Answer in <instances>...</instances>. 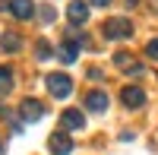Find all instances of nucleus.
Masks as SVG:
<instances>
[{"label": "nucleus", "mask_w": 158, "mask_h": 155, "mask_svg": "<svg viewBox=\"0 0 158 155\" xmlns=\"http://www.w3.org/2000/svg\"><path fill=\"white\" fill-rule=\"evenodd\" d=\"M44 82H48V92L54 95V98H67L73 92V79H70L67 73H48Z\"/></svg>", "instance_id": "f257e3e1"}, {"label": "nucleus", "mask_w": 158, "mask_h": 155, "mask_svg": "<svg viewBox=\"0 0 158 155\" xmlns=\"http://www.w3.org/2000/svg\"><path fill=\"white\" fill-rule=\"evenodd\" d=\"M104 38H114V41H120V38H130L133 35V22L130 19H120V16H111L108 22H104Z\"/></svg>", "instance_id": "f03ea898"}, {"label": "nucleus", "mask_w": 158, "mask_h": 155, "mask_svg": "<svg viewBox=\"0 0 158 155\" xmlns=\"http://www.w3.org/2000/svg\"><path fill=\"white\" fill-rule=\"evenodd\" d=\"M41 117H44V105L38 98H25L22 105H19V120L35 124V120H41Z\"/></svg>", "instance_id": "7ed1b4c3"}, {"label": "nucleus", "mask_w": 158, "mask_h": 155, "mask_svg": "<svg viewBox=\"0 0 158 155\" xmlns=\"http://www.w3.org/2000/svg\"><path fill=\"white\" fill-rule=\"evenodd\" d=\"M120 101H123L130 111H136V108H142V105H146V89H142V86H123Z\"/></svg>", "instance_id": "20e7f679"}, {"label": "nucleus", "mask_w": 158, "mask_h": 155, "mask_svg": "<svg viewBox=\"0 0 158 155\" xmlns=\"http://www.w3.org/2000/svg\"><path fill=\"white\" fill-rule=\"evenodd\" d=\"M48 149H51V155H70L73 152V139L63 133V130H54L51 139H48Z\"/></svg>", "instance_id": "39448f33"}, {"label": "nucleus", "mask_w": 158, "mask_h": 155, "mask_svg": "<svg viewBox=\"0 0 158 155\" xmlns=\"http://www.w3.org/2000/svg\"><path fill=\"white\" fill-rule=\"evenodd\" d=\"M60 124H63V130H82L85 127V114L76 111V108H67L60 114Z\"/></svg>", "instance_id": "423d86ee"}, {"label": "nucleus", "mask_w": 158, "mask_h": 155, "mask_svg": "<svg viewBox=\"0 0 158 155\" xmlns=\"http://www.w3.org/2000/svg\"><path fill=\"white\" fill-rule=\"evenodd\" d=\"M108 105H111V101H108V95H104L101 89H92V92L85 95V108L95 111V114H104V111H108Z\"/></svg>", "instance_id": "0eeeda50"}, {"label": "nucleus", "mask_w": 158, "mask_h": 155, "mask_svg": "<svg viewBox=\"0 0 158 155\" xmlns=\"http://www.w3.org/2000/svg\"><path fill=\"white\" fill-rule=\"evenodd\" d=\"M16 19H32L35 16V3L32 0H10V6H6Z\"/></svg>", "instance_id": "6e6552de"}, {"label": "nucleus", "mask_w": 158, "mask_h": 155, "mask_svg": "<svg viewBox=\"0 0 158 155\" xmlns=\"http://www.w3.org/2000/svg\"><path fill=\"white\" fill-rule=\"evenodd\" d=\"M67 19H70L73 25H82V22L89 19V6L82 3V0H73V3H70V10H67Z\"/></svg>", "instance_id": "1a4fd4ad"}, {"label": "nucleus", "mask_w": 158, "mask_h": 155, "mask_svg": "<svg viewBox=\"0 0 158 155\" xmlns=\"http://www.w3.org/2000/svg\"><path fill=\"white\" fill-rule=\"evenodd\" d=\"M0 48L6 51V54H16V51H22V38L16 32H3V38H0Z\"/></svg>", "instance_id": "9d476101"}, {"label": "nucleus", "mask_w": 158, "mask_h": 155, "mask_svg": "<svg viewBox=\"0 0 158 155\" xmlns=\"http://www.w3.org/2000/svg\"><path fill=\"white\" fill-rule=\"evenodd\" d=\"M13 79H16V76H13V70H10V67H0V95L13 89Z\"/></svg>", "instance_id": "9b49d317"}, {"label": "nucleus", "mask_w": 158, "mask_h": 155, "mask_svg": "<svg viewBox=\"0 0 158 155\" xmlns=\"http://www.w3.org/2000/svg\"><path fill=\"white\" fill-rule=\"evenodd\" d=\"M35 54H38V60H48V57H51V44H48V41H38Z\"/></svg>", "instance_id": "f8f14e48"}, {"label": "nucleus", "mask_w": 158, "mask_h": 155, "mask_svg": "<svg viewBox=\"0 0 158 155\" xmlns=\"http://www.w3.org/2000/svg\"><path fill=\"white\" fill-rule=\"evenodd\" d=\"M146 57L149 60H158V38H152V41L146 44Z\"/></svg>", "instance_id": "ddd939ff"}, {"label": "nucleus", "mask_w": 158, "mask_h": 155, "mask_svg": "<svg viewBox=\"0 0 158 155\" xmlns=\"http://www.w3.org/2000/svg\"><path fill=\"white\" fill-rule=\"evenodd\" d=\"M57 19V13H54V6H41V22L48 25V22H54Z\"/></svg>", "instance_id": "4468645a"}, {"label": "nucleus", "mask_w": 158, "mask_h": 155, "mask_svg": "<svg viewBox=\"0 0 158 155\" xmlns=\"http://www.w3.org/2000/svg\"><path fill=\"white\" fill-rule=\"evenodd\" d=\"M111 0H92V6H108Z\"/></svg>", "instance_id": "2eb2a0df"}, {"label": "nucleus", "mask_w": 158, "mask_h": 155, "mask_svg": "<svg viewBox=\"0 0 158 155\" xmlns=\"http://www.w3.org/2000/svg\"><path fill=\"white\" fill-rule=\"evenodd\" d=\"M0 155H3V139H0Z\"/></svg>", "instance_id": "dca6fc26"}]
</instances>
